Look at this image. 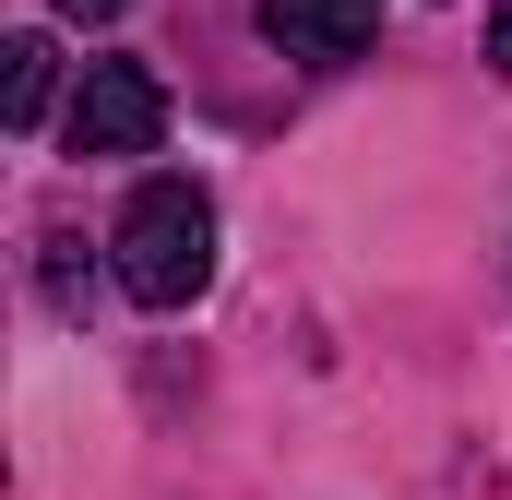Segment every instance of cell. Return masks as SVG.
Masks as SVG:
<instances>
[{
  "mask_svg": "<svg viewBox=\"0 0 512 500\" xmlns=\"http://www.w3.org/2000/svg\"><path fill=\"white\" fill-rule=\"evenodd\" d=\"M489 72H512V0H489Z\"/></svg>",
  "mask_w": 512,
  "mask_h": 500,
  "instance_id": "cell-5",
  "label": "cell"
},
{
  "mask_svg": "<svg viewBox=\"0 0 512 500\" xmlns=\"http://www.w3.org/2000/svg\"><path fill=\"white\" fill-rule=\"evenodd\" d=\"M155 131H167V84L143 72V60H84V84H72V120H60V143L96 167H120V155H155Z\"/></svg>",
  "mask_w": 512,
  "mask_h": 500,
  "instance_id": "cell-2",
  "label": "cell"
},
{
  "mask_svg": "<svg viewBox=\"0 0 512 500\" xmlns=\"http://www.w3.org/2000/svg\"><path fill=\"white\" fill-rule=\"evenodd\" d=\"M60 12H72V24H108V12H131V0H60Z\"/></svg>",
  "mask_w": 512,
  "mask_h": 500,
  "instance_id": "cell-6",
  "label": "cell"
},
{
  "mask_svg": "<svg viewBox=\"0 0 512 500\" xmlns=\"http://www.w3.org/2000/svg\"><path fill=\"white\" fill-rule=\"evenodd\" d=\"M48 96H60L48 36H12V48H0V120H12V131H48Z\"/></svg>",
  "mask_w": 512,
  "mask_h": 500,
  "instance_id": "cell-4",
  "label": "cell"
},
{
  "mask_svg": "<svg viewBox=\"0 0 512 500\" xmlns=\"http://www.w3.org/2000/svg\"><path fill=\"white\" fill-rule=\"evenodd\" d=\"M108 262H120V298L143 310H191L215 286V191L203 179H143L108 227Z\"/></svg>",
  "mask_w": 512,
  "mask_h": 500,
  "instance_id": "cell-1",
  "label": "cell"
},
{
  "mask_svg": "<svg viewBox=\"0 0 512 500\" xmlns=\"http://www.w3.org/2000/svg\"><path fill=\"white\" fill-rule=\"evenodd\" d=\"M370 24H382V0H262V36H274L286 60H310V72L358 60V48H370Z\"/></svg>",
  "mask_w": 512,
  "mask_h": 500,
  "instance_id": "cell-3",
  "label": "cell"
}]
</instances>
